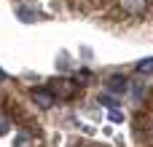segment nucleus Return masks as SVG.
<instances>
[{"label": "nucleus", "instance_id": "obj_1", "mask_svg": "<svg viewBox=\"0 0 153 147\" xmlns=\"http://www.w3.org/2000/svg\"><path fill=\"white\" fill-rule=\"evenodd\" d=\"M108 88H110L113 94H126L129 83H126V78H121V75H113V78L108 80Z\"/></svg>", "mask_w": 153, "mask_h": 147}, {"label": "nucleus", "instance_id": "obj_2", "mask_svg": "<svg viewBox=\"0 0 153 147\" xmlns=\"http://www.w3.org/2000/svg\"><path fill=\"white\" fill-rule=\"evenodd\" d=\"M54 91H56L59 96H73V91H75V86H73L70 80H56V86H54Z\"/></svg>", "mask_w": 153, "mask_h": 147}, {"label": "nucleus", "instance_id": "obj_3", "mask_svg": "<svg viewBox=\"0 0 153 147\" xmlns=\"http://www.w3.org/2000/svg\"><path fill=\"white\" fill-rule=\"evenodd\" d=\"M143 5H145V0H121V8L126 13H140Z\"/></svg>", "mask_w": 153, "mask_h": 147}, {"label": "nucleus", "instance_id": "obj_4", "mask_svg": "<svg viewBox=\"0 0 153 147\" xmlns=\"http://www.w3.org/2000/svg\"><path fill=\"white\" fill-rule=\"evenodd\" d=\"M35 102H38L43 110H48V107L54 104V96H51L48 91H35Z\"/></svg>", "mask_w": 153, "mask_h": 147}, {"label": "nucleus", "instance_id": "obj_5", "mask_svg": "<svg viewBox=\"0 0 153 147\" xmlns=\"http://www.w3.org/2000/svg\"><path fill=\"white\" fill-rule=\"evenodd\" d=\"M137 70H140V75H148V72H153V59H143V62L137 64Z\"/></svg>", "mask_w": 153, "mask_h": 147}, {"label": "nucleus", "instance_id": "obj_6", "mask_svg": "<svg viewBox=\"0 0 153 147\" xmlns=\"http://www.w3.org/2000/svg\"><path fill=\"white\" fill-rule=\"evenodd\" d=\"M110 121H113V123H121V121H124V112L113 107V110H110Z\"/></svg>", "mask_w": 153, "mask_h": 147}, {"label": "nucleus", "instance_id": "obj_7", "mask_svg": "<svg viewBox=\"0 0 153 147\" xmlns=\"http://www.w3.org/2000/svg\"><path fill=\"white\" fill-rule=\"evenodd\" d=\"M19 16H22L24 21H32V19H35V13H32V11H27V8H19Z\"/></svg>", "mask_w": 153, "mask_h": 147}, {"label": "nucleus", "instance_id": "obj_8", "mask_svg": "<svg viewBox=\"0 0 153 147\" xmlns=\"http://www.w3.org/2000/svg\"><path fill=\"white\" fill-rule=\"evenodd\" d=\"M145 94V83H134V99H140Z\"/></svg>", "mask_w": 153, "mask_h": 147}, {"label": "nucleus", "instance_id": "obj_9", "mask_svg": "<svg viewBox=\"0 0 153 147\" xmlns=\"http://www.w3.org/2000/svg\"><path fill=\"white\" fill-rule=\"evenodd\" d=\"M5 129H8V121H5V118L0 115V134H5Z\"/></svg>", "mask_w": 153, "mask_h": 147}]
</instances>
